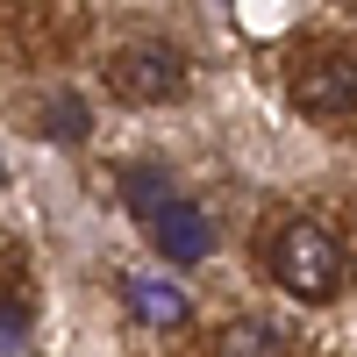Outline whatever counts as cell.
Listing matches in <instances>:
<instances>
[{
	"label": "cell",
	"instance_id": "obj_6",
	"mask_svg": "<svg viewBox=\"0 0 357 357\" xmlns=\"http://www.w3.org/2000/svg\"><path fill=\"white\" fill-rule=\"evenodd\" d=\"M122 207H129V215H143V222L158 229L172 207H178L172 172H165V165H122Z\"/></svg>",
	"mask_w": 357,
	"mask_h": 357
},
{
	"label": "cell",
	"instance_id": "obj_5",
	"mask_svg": "<svg viewBox=\"0 0 357 357\" xmlns=\"http://www.w3.org/2000/svg\"><path fill=\"white\" fill-rule=\"evenodd\" d=\"M122 301H129V314L143 321V329H178V321L193 314V301L172 279H122Z\"/></svg>",
	"mask_w": 357,
	"mask_h": 357
},
{
	"label": "cell",
	"instance_id": "obj_8",
	"mask_svg": "<svg viewBox=\"0 0 357 357\" xmlns=\"http://www.w3.org/2000/svg\"><path fill=\"white\" fill-rule=\"evenodd\" d=\"M86 122H93V114H86V100H79V93H57V100L43 107V136H50V143H79V136H86Z\"/></svg>",
	"mask_w": 357,
	"mask_h": 357
},
{
	"label": "cell",
	"instance_id": "obj_1",
	"mask_svg": "<svg viewBox=\"0 0 357 357\" xmlns=\"http://www.w3.org/2000/svg\"><path fill=\"white\" fill-rule=\"evenodd\" d=\"M186 79H193V65L172 36H143V43H122L107 57V86L129 107H165V100L186 93Z\"/></svg>",
	"mask_w": 357,
	"mask_h": 357
},
{
	"label": "cell",
	"instance_id": "obj_3",
	"mask_svg": "<svg viewBox=\"0 0 357 357\" xmlns=\"http://www.w3.org/2000/svg\"><path fill=\"white\" fill-rule=\"evenodd\" d=\"M293 107L307 114V122H343L357 114V50H321L307 65H293Z\"/></svg>",
	"mask_w": 357,
	"mask_h": 357
},
{
	"label": "cell",
	"instance_id": "obj_7",
	"mask_svg": "<svg viewBox=\"0 0 357 357\" xmlns=\"http://www.w3.org/2000/svg\"><path fill=\"white\" fill-rule=\"evenodd\" d=\"M215 357H279V329L257 314H236L215 329Z\"/></svg>",
	"mask_w": 357,
	"mask_h": 357
},
{
	"label": "cell",
	"instance_id": "obj_4",
	"mask_svg": "<svg viewBox=\"0 0 357 357\" xmlns=\"http://www.w3.org/2000/svg\"><path fill=\"white\" fill-rule=\"evenodd\" d=\"M151 243H158L165 264H207V257H215V215L193 207V200H178L172 215L151 229Z\"/></svg>",
	"mask_w": 357,
	"mask_h": 357
},
{
	"label": "cell",
	"instance_id": "obj_9",
	"mask_svg": "<svg viewBox=\"0 0 357 357\" xmlns=\"http://www.w3.org/2000/svg\"><path fill=\"white\" fill-rule=\"evenodd\" d=\"M0 357H29V301L22 293L0 301Z\"/></svg>",
	"mask_w": 357,
	"mask_h": 357
},
{
	"label": "cell",
	"instance_id": "obj_2",
	"mask_svg": "<svg viewBox=\"0 0 357 357\" xmlns=\"http://www.w3.org/2000/svg\"><path fill=\"white\" fill-rule=\"evenodd\" d=\"M272 272L293 301H329L343 286V243L321 222H286L272 236Z\"/></svg>",
	"mask_w": 357,
	"mask_h": 357
}]
</instances>
